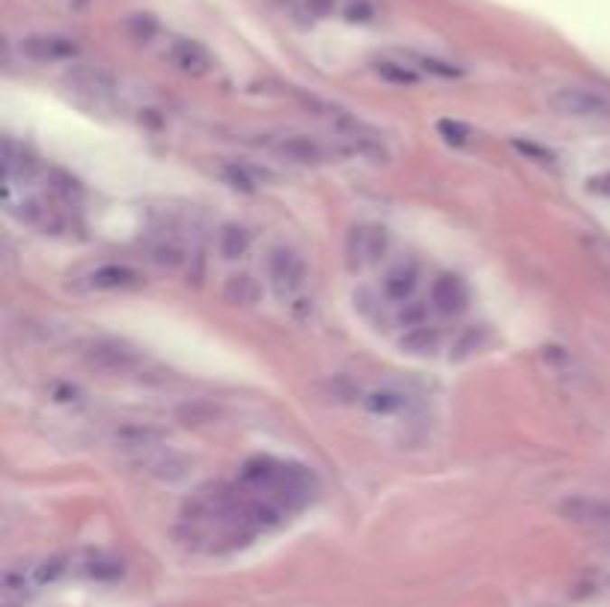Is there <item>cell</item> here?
I'll use <instances>...</instances> for the list:
<instances>
[{
	"label": "cell",
	"mask_w": 610,
	"mask_h": 607,
	"mask_svg": "<svg viewBox=\"0 0 610 607\" xmlns=\"http://www.w3.org/2000/svg\"><path fill=\"white\" fill-rule=\"evenodd\" d=\"M80 357H84L87 366L110 375H131L144 366V355H140L135 346L122 343V339H114V337H96L80 343Z\"/></svg>",
	"instance_id": "1"
},
{
	"label": "cell",
	"mask_w": 610,
	"mask_h": 607,
	"mask_svg": "<svg viewBox=\"0 0 610 607\" xmlns=\"http://www.w3.org/2000/svg\"><path fill=\"white\" fill-rule=\"evenodd\" d=\"M545 101L554 113H563V117H610V99L589 87H554Z\"/></svg>",
	"instance_id": "2"
},
{
	"label": "cell",
	"mask_w": 610,
	"mask_h": 607,
	"mask_svg": "<svg viewBox=\"0 0 610 607\" xmlns=\"http://www.w3.org/2000/svg\"><path fill=\"white\" fill-rule=\"evenodd\" d=\"M557 509H560V516L566 521L581 524V527L602 533L605 542H607V548H610V498L575 495V498H566Z\"/></svg>",
	"instance_id": "3"
},
{
	"label": "cell",
	"mask_w": 610,
	"mask_h": 607,
	"mask_svg": "<svg viewBox=\"0 0 610 607\" xmlns=\"http://www.w3.org/2000/svg\"><path fill=\"white\" fill-rule=\"evenodd\" d=\"M266 274H268L271 289L280 298H286V295L298 292L304 280H307V265H304V260L295 251L274 248L266 256Z\"/></svg>",
	"instance_id": "4"
},
{
	"label": "cell",
	"mask_w": 610,
	"mask_h": 607,
	"mask_svg": "<svg viewBox=\"0 0 610 607\" xmlns=\"http://www.w3.org/2000/svg\"><path fill=\"white\" fill-rule=\"evenodd\" d=\"M384 253H388V232H384L381 226L361 223V226H354L349 232V239H345V256H349L352 269L375 265Z\"/></svg>",
	"instance_id": "5"
},
{
	"label": "cell",
	"mask_w": 610,
	"mask_h": 607,
	"mask_svg": "<svg viewBox=\"0 0 610 607\" xmlns=\"http://www.w3.org/2000/svg\"><path fill=\"white\" fill-rule=\"evenodd\" d=\"M259 147L271 149L274 156L295 161V164H322L328 158V149L316 138L307 135H262V140H253Z\"/></svg>",
	"instance_id": "6"
},
{
	"label": "cell",
	"mask_w": 610,
	"mask_h": 607,
	"mask_svg": "<svg viewBox=\"0 0 610 607\" xmlns=\"http://www.w3.org/2000/svg\"><path fill=\"white\" fill-rule=\"evenodd\" d=\"M39 593L33 578V560L6 565L4 581H0V607H24Z\"/></svg>",
	"instance_id": "7"
},
{
	"label": "cell",
	"mask_w": 610,
	"mask_h": 607,
	"mask_svg": "<svg viewBox=\"0 0 610 607\" xmlns=\"http://www.w3.org/2000/svg\"><path fill=\"white\" fill-rule=\"evenodd\" d=\"M72 572L87 581L110 583L126 574V565H122L119 557H114V554H108V551H87V554H80V557H72Z\"/></svg>",
	"instance_id": "8"
},
{
	"label": "cell",
	"mask_w": 610,
	"mask_h": 607,
	"mask_svg": "<svg viewBox=\"0 0 610 607\" xmlns=\"http://www.w3.org/2000/svg\"><path fill=\"white\" fill-rule=\"evenodd\" d=\"M22 51L36 63H60V60L78 57V45L66 36H27Z\"/></svg>",
	"instance_id": "9"
},
{
	"label": "cell",
	"mask_w": 610,
	"mask_h": 607,
	"mask_svg": "<svg viewBox=\"0 0 610 607\" xmlns=\"http://www.w3.org/2000/svg\"><path fill=\"white\" fill-rule=\"evenodd\" d=\"M87 286L89 289H99V292H117V289H140L144 286V277H140L135 269H128V265H99V269L87 277Z\"/></svg>",
	"instance_id": "10"
},
{
	"label": "cell",
	"mask_w": 610,
	"mask_h": 607,
	"mask_svg": "<svg viewBox=\"0 0 610 607\" xmlns=\"http://www.w3.org/2000/svg\"><path fill=\"white\" fill-rule=\"evenodd\" d=\"M167 57H170V63L179 71H185V75H206V71L215 66V60H211L209 51L200 43H191V39H179V43H173Z\"/></svg>",
	"instance_id": "11"
},
{
	"label": "cell",
	"mask_w": 610,
	"mask_h": 607,
	"mask_svg": "<svg viewBox=\"0 0 610 607\" xmlns=\"http://www.w3.org/2000/svg\"><path fill=\"white\" fill-rule=\"evenodd\" d=\"M167 438L164 429L149 426V423H122L114 429V444L137 452H152L161 447V441Z\"/></svg>",
	"instance_id": "12"
},
{
	"label": "cell",
	"mask_w": 610,
	"mask_h": 607,
	"mask_svg": "<svg viewBox=\"0 0 610 607\" xmlns=\"http://www.w3.org/2000/svg\"><path fill=\"white\" fill-rule=\"evenodd\" d=\"M429 298H432V304L438 307L441 313H446V316L462 313L465 307H467V286H465L462 277H455V274H441L438 280L432 283Z\"/></svg>",
	"instance_id": "13"
},
{
	"label": "cell",
	"mask_w": 610,
	"mask_h": 607,
	"mask_svg": "<svg viewBox=\"0 0 610 607\" xmlns=\"http://www.w3.org/2000/svg\"><path fill=\"white\" fill-rule=\"evenodd\" d=\"M36 170V161L33 156L18 147V143L13 138L4 140V179H6V188H13L15 182H27L30 176H33Z\"/></svg>",
	"instance_id": "14"
},
{
	"label": "cell",
	"mask_w": 610,
	"mask_h": 607,
	"mask_svg": "<svg viewBox=\"0 0 610 607\" xmlns=\"http://www.w3.org/2000/svg\"><path fill=\"white\" fill-rule=\"evenodd\" d=\"M408 405H411V396L402 394V390H396V387H375L363 396V408L372 411V414H379V417L402 414V411H408Z\"/></svg>",
	"instance_id": "15"
},
{
	"label": "cell",
	"mask_w": 610,
	"mask_h": 607,
	"mask_svg": "<svg viewBox=\"0 0 610 607\" xmlns=\"http://www.w3.org/2000/svg\"><path fill=\"white\" fill-rule=\"evenodd\" d=\"M262 298V286L259 280H253L250 274H232L227 283H223V301L236 304V307H250Z\"/></svg>",
	"instance_id": "16"
},
{
	"label": "cell",
	"mask_w": 610,
	"mask_h": 607,
	"mask_svg": "<svg viewBox=\"0 0 610 607\" xmlns=\"http://www.w3.org/2000/svg\"><path fill=\"white\" fill-rule=\"evenodd\" d=\"M417 289V265L414 262H402L384 277V295L390 301H408L411 292Z\"/></svg>",
	"instance_id": "17"
},
{
	"label": "cell",
	"mask_w": 610,
	"mask_h": 607,
	"mask_svg": "<svg viewBox=\"0 0 610 607\" xmlns=\"http://www.w3.org/2000/svg\"><path fill=\"white\" fill-rule=\"evenodd\" d=\"M69 81H72L80 92H89V96H108V92L114 90V81H110L108 71L93 69V66H75L69 71Z\"/></svg>",
	"instance_id": "18"
},
{
	"label": "cell",
	"mask_w": 610,
	"mask_h": 607,
	"mask_svg": "<svg viewBox=\"0 0 610 607\" xmlns=\"http://www.w3.org/2000/svg\"><path fill=\"white\" fill-rule=\"evenodd\" d=\"M399 346L405 348V352L411 355H429L438 348V331L429 325H420V327H408V331L402 334Z\"/></svg>",
	"instance_id": "19"
},
{
	"label": "cell",
	"mask_w": 610,
	"mask_h": 607,
	"mask_svg": "<svg viewBox=\"0 0 610 607\" xmlns=\"http://www.w3.org/2000/svg\"><path fill=\"white\" fill-rule=\"evenodd\" d=\"M250 248V232L241 230V226H223L218 232V251L227 260H239V256Z\"/></svg>",
	"instance_id": "20"
},
{
	"label": "cell",
	"mask_w": 610,
	"mask_h": 607,
	"mask_svg": "<svg viewBox=\"0 0 610 607\" xmlns=\"http://www.w3.org/2000/svg\"><path fill=\"white\" fill-rule=\"evenodd\" d=\"M146 468H149V473H155V477H161V479H182V477H185V470H188V461L170 452V456L149 459Z\"/></svg>",
	"instance_id": "21"
},
{
	"label": "cell",
	"mask_w": 610,
	"mask_h": 607,
	"mask_svg": "<svg viewBox=\"0 0 610 607\" xmlns=\"http://www.w3.org/2000/svg\"><path fill=\"white\" fill-rule=\"evenodd\" d=\"M375 71H379L384 81H390V84H399V87L417 84V78H420L408 63H396V60H379V63H375Z\"/></svg>",
	"instance_id": "22"
},
{
	"label": "cell",
	"mask_w": 610,
	"mask_h": 607,
	"mask_svg": "<svg viewBox=\"0 0 610 607\" xmlns=\"http://www.w3.org/2000/svg\"><path fill=\"white\" fill-rule=\"evenodd\" d=\"M411 60H414V63L420 66L423 71H429V75H438V78H459V75H462V69H459V66H453V63H446V60L420 57V54H414Z\"/></svg>",
	"instance_id": "23"
},
{
	"label": "cell",
	"mask_w": 610,
	"mask_h": 607,
	"mask_svg": "<svg viewBox=\"0 0 610 607\" xmlns=\"http://www.w3.org/2000/svg\"><path fill=\"white\" fill-rule=\"evenodd\" d=\"M51 191H54L57 197H63V200H72V197H78V194H80L78 182L72 176H66L63 170H51Z\"/></svg>",
	"instance_id": "24"
},
{
	"label": "cell",
	"mask_w": 610,
	"mask_h": 607,
	"mask_svg": "<svg viewBox=\"0 0 610 607\" xmlns=\"http://www.w3.org/2000/svg\"><path fill=\"white\" fill-rule=\"evenodd\" d=\"M152 256H155V262L161 265H170V269H179L182 262H185V251L176 248V244H158L155 251H152Z\"/></svg>",
	"instance_id": "25"
},
{
	"label": "cell",
	"mask_w": 610,
	"mask_h": 607,
	"mask_svg": "<svg viewBox=\"0 0 610 607\" xmlns=\"http://www.w3.org/2000/svg\"><path fill=\"white\" fill-rule=\"evenodd\" d=\"M429 318V310L423 304H405V310L399 313V325L402 327H420Z\"/></svg>",
	"instance_id": "26"
},
{
	"label": "cell",
	"mask_w": 610,
	"mask_h": 607,
	"mask_svg": "<svg viewBox=\"0 0 610 607\" xmlns=\"http://www.w3.org/2000/svg\"><path fill=\"white\" fill-rule=\"evenodd\" d=\"M438 131L450 143H465L467 138H471V128L462 126V122H453V119H441L438 122Z\"/></svg>",
	"instance_id": "27"
},
{
	"label": "cell",
	"mask_w": 610,
	"mask_h": 607,
	"mask_svg": "<svg viewBox=\"0 0 610 607\" xmlns=\"http://www.w3.org/2000/svg\"><path fill=\"white\" fill-rule=\"evenodd\" d=\"M345 15H349L352 22H370V18L375 15V9L366 4V0H352V4L345 6Z\"/></svg>",
	"instance_id": "28"
},
{
	"label": "cell",
	"mask_w": 610,
	"mask_h": 607,
	"mask_svg": "<svg viewBox=\"0 0 610 607\" xmlns=\"http://www.w3.org/2000/svg\"><path fill=\"white\" fill-rule=\"evenodd\" d=\"M333 6H337V0H304V9L313 15V18H322V15H331Z\"/></svg>",
	"instance_id": "29"
},
{
	"label": "cell",
	"mask_w": 610,
	"mask_h": 607,
	"mask_svg": "<svg viewBox=\"0 0 610 607\" xmlns=\"http://www.w3.org/2000/svg\"><path fill=\"white\" fill-rule=\"evenodd\" d=\"M589 191L602 194V197H610V173H602V176L589 179Z\"/></svg>",
	"instance_id": "30"
},
{
	"label": "cell",
	"mask_w": 610,
	"mask_h": 607,
	"mask_svg": "<svg viewBox=\"0 0 610 607\" xmlns=\"http://www.w3.org/2000/svg\"><path fill=\"white\" fill-rule=\"evenodd\" d=\"M515 147L521 149V152H527V156H536L539 161H548V158H551V152H545V149H536L533 143H515Z\"/></svg>",
	"instance_id": "31"
},
{
	"label": "cell",
	"mask_w": 610,
	"mask_h": 607,
	"mask_svg": "<svg viewBox=\"0 0 610 607\" xmlns=\"http://www.w3.org/2000/svg\"><path fill=\"white\" fill-rule=\"evenodd\" d=\"M60 4H63L69 13H84V9L93 4V0H60Z\"/></svg>",
	"instance_id": "32"
}]
</instances>
